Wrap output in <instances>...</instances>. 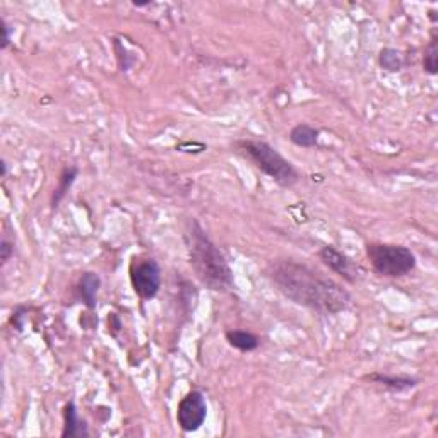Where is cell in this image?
I'll use <instances>...</instances> for the list:
<instances>
[{"label":"cell","instance_id":"1","mask_svg":"<svg viewBox=\"0 0 438 438\" xmlns=\"http://www.w3.org/2000/svg\"><path fill=\"white\" fill-rule=\"evenodd\" d=\"M269 278L296 305L320 314H339L351 303V295L339 283L291 258L273 262L269 265Z\"/></svg>","mask_w":438,"mask_h":438},{"label":"cell","instance_id":"13","mask_svg":"<svg viewBox=\"0 0 438 438\" xmlns=\"http://www.w3.org/2000/svg\"><path fill=\"white\" fill-rule=\"evenodd\" d=\"M77 175H79L77 166H67V168H64V172H62L60 178H58V183L52 195V209L53 211H55L58 207V204L64 200L67 192H69L70 187H72V183L76 182Z\"/></svg>","mask_w":438,"mask_h":438},{"label":"cell","instance_id":"9","mask_svg":"<svg viewBox=\"0 0 438 438\" xmlns=\"http://www.w3.org/2000/svg\"><path fill=\"white\" fill-rule=\"evenodd\" d=\"M366 378L375 383H378V385H383L390 392H406V390L415 389V387L418 385V380H416V378L406 377V375H399V377H395V375H385V373L377 372V373L368 375Z\"/></svg>","mask_w":438,"mask_h":438},{"label":"cell","instance_id":"11","mask_svg":"<svg viewBox=\"0 0 438 438\" xmlns=\"http://www.w3.org/2000/svg\"><path fill=\"white\" fill-rule=\"evenodd\" d=\"M226 341L231 348L239 349V351H243V353L256 351V349L258 348V344H261V341H258V337L256 336V334H252L248 331H240V329L228 331Z\"/></svg>","mask_w":438,"mask_h":438},{"label":"cell","instance_id":"6","mask_svg":"<svg viewBox=\"0 0 438 438\" xmlns=\"http://www.w3.org/2000/svg\"><path fill=\"white\" fill-rule=\"evenodd\" d=\"M207 416V403L200 390H190L178 404L177 421L182 432L192 433L202 427Z\"/></svg>","mask_w":438,"mask_h":438},{"label":"cell","instance_id":"18","mask_svg":"<svg viewBox=\"0 0 438 438\" xmlns=\"http://www.w3.org/2000/svg\"><path fill=\"white\" fill-rule=\"evenodd\" d=\"M23 312H24V308H19L16 314H12V325L16 327V331H23V322H21V319L24 317Z\"/></svg>","mask_w":438,"mask_h":438},{"label":"cell","instance_id":"15","mask_svg":"<svg viewBox=\"0 0 438 438\" xmlns=\"http://www.w3.org/2000/svg\"><path fill=\"white\" fill-rule=\"evenodd\" d=\"M438 41L437 36H433L429 45L425 50V57H423V69L425 72H428L429 76H435L438 72V48H437Z\"/></svg>","mask_w":438,"mask_h":438},{"label":"cell","instance_id":"2","mask_svg":"<svg viewBox=\"0 0 438 438\" xmlns=\"http://www.w3.org/2000/svg\"><path fill=\"white\" fill-rule=\"evenodd\" d=\"M190 265L204 286L212 291H228L233 288V273L221 250L209 240L197 223H192L185 233Z\"/></svg>","mask_w":438,"mask_h":438},{"label":"cell","instance_id":"12","mask_svg":"<svg viewBox=\"0 0 438 438\" xmlns=\"http://www.w3.org/2000/svg\"><path fill=\"white\" fill-rule=\"evenodd\" d=\"M320 132L315 127L308 124H298L296 127L291 128L290 141L298 148H315L319 143Z\"/></svg>","mask_w":438,"mask_h":438},{"label":"cell","instance_id":"17","mask_svg":"<svg viewBox=\"0 0 438 438\" xmlns=\"http://www.w3.org/2000/svg\"><path fill=\"white\" fill-rule=\"evenodd\" d=\"M2 43H0V48L6 50L11 45V26L7 24L6 19H2Z\"/></svg>","mask_w":438,"mask_h":438},{"label":"cell","instance_id":"14","mask_svg":"<svg viewBox=\"0 0 438 438\" xmlns=\"http://www.w3.org/2000/svg\"><path fill=\"white\" fill-rule=\"evenodd\" d=\"M382 69L389 70V72H398L403 69V55L395 48H383L378 57Z\"/></svg>","mask_w":438,"mask_h":438},{"label":"cell","instance_id":"5","mask_svg":"<svg viewBox=\"0 0 438 438\" xmlns=\"http://www.w3.org/2000/svg\"><path fill=\"white\" fill-rule=\"evenodd\" d=\"M132 288L143 300H151L160 293L161 269L154 258H133L131 265Z\"/></svg>","mask_w":438,"mask_h":438},{"label":"cell","instance_id":"10","mask_svg":"<svg viewBox=\"0 0 438 438\" xmlns=\"http://www.w3.org/2000/svg\"><path fill=\"white\" fill-rule=\"evenodd\" d=\"M87 435H89V433H87L86 423L79 420L76 404L70 400V403H67L64 407V432H62V437L74 438V437H87Z\"/></svg>","mask_w":438,"mask_h":438},{"label":"cell","instance_id":"3","mask_svg":"<svg viewBox=\"0 0 438 438\" xmlns=\"http://www.w3.org/2000/svg\"><path fill=\"white\" fill-rule=\"evenodd\" d=\"M236 151L261 170L267 177L273 178L278 185L293 187L300 180V175L290 161L279 154L276 149L264 141L243 139L236 143Z\"/></svg>","mask_w":438,"mask_h":438},{"label":"cell","instance_id":"16","mask_svg":"<svg viewBox=\"0 0 438 438\" xmlns=\"http://www.w3.org/2000/svg\"><path fill=\"white\" fill-rule=\"evenodd\" d=\"M12 253H14V245L11 241H7L6 239L2 240V247H0V257H2V264H6L9 261Z\"/></svg>","mask_w":438,"mask_h":438},{"label":"cell","instance_id":"8","mask_svg":"<svg viewBox=\"0 0 438 438\" xmlns=\"http://www.w3.org/2000/svg\"><path fill=\"white\" fill-rule=\"evenodd\" d=\"M102 286V278L96 273H84L77 283V293L79 298L82 300V303L94 310L96 303H98V291Z\"/></svg>","mask_w":438,"mask_h":438},{"label":"cell","instance_id":"19","mask_svg":"<svg viewBox=\"0 0 438 438\" xmlns=\"http://www.w3.org/2000/svg\"><path fill=\"white\" fill-rule=\"evenodd\" d=\"M0 166H2V178L7 177V161L0 163Z\"/></svg>","mask_w":438,"mask_h":438},{"label":"cell","instance_id":"4","mask_svg":"<svg viewBox=\"0 0 438 438\" xmlns=\"http://www.w3.org/2000/svg\"><path fill=\"white\" fill-rule=\"evenodd\" d=\"M366 256L375 273L385 278H403L416 267L415 253L403 245L368 243Z\"/></svg>","mask_w":438,"mask_h":438},{"label":"cell","instance_id":"7","mask_svg":"<svg viewBox=\"0 0 438 438\" xmlns=\"http://www.w3.org/2000/svg\"><path fill=\"white\" fill-rule=\"evenodd\" d=\"M319 258L329 267V269L334 270L336 274H339V276H343L344 279H348V281L353 283L360 278V273H361L360 267H358L356 264H353L351 258L346 257L343 252H339L337 248L331 247V245L320 248Z\"/></svg>","mask_w":438,"mask_h":438}]
</instances>
